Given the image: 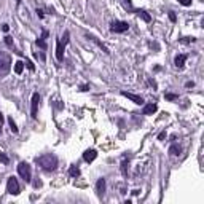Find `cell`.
<instances>
[{
  "label": "cell",
  "instance_id": "cell-4",
  "mask_svg": "<svg viewBox=\"0 0 204 204\" xmlns=\"http://www.w3.org/2000/svg\"><path fill=\"white\" fill-rule=\"evenodd\" d=\"M128 29H129V24L124 22V21H115V22H112V26H110V30H112V32H115V34H123V32H126Z\"/></svg>",
  "mask_w": 204,
  "mask_h": 204
},
{
  "label": "cell",
  "instance_id": "cell-9",
  "mask_svg": "<svg viewBox=\"0 0 204 204\" xmlns=\"http://www.w3.org/2000/svg\"><path fill=\"white\" fill-rule=\"evenodd\" d=\"M56 58H58V61H59V62H61V61L64 59V45L61 43L59 40H58V42H56Z\"/></svg>",
  "mask_w": 204,
  "mask_h": 204
},
{
  "label": "cell",
  "instance_id": "cell-7",
  "mask_svg": "<svg viewBox=\"0 0 204 204\" xmlns=\"http://www.w3.org/2000/svg\"><path fill=\"white\" fill-rule=\"evenodd\" d=\"M121 96L128 98L129 100H132V102H134V104H137V105H144V98H140V96H137V94L128 93V91H121Z\"/></svg>",
  "mask_w": 204,
  "mask_h": 204
},
{
  "label": "cell",
  "instance_id": "cell-12",
  "mask_svg": "<svg viewBox=\"0 0 204 204\" xmlns=\"http://www.w3.org/2000/svg\"><path fill=\"white\" fill-rule=\"evenodd\" d=\"M185 61H187V54H178V56H176V59H174L176 67L182 69V67H183V64H185Z\"/></svg>",
  "mask_w": 204,
  "mask_h": 204
},
{
  "label": "cell",
  "instance_id": "cell-22",
  "mask_svg": "<svg viewBox=\"0 0 204 204\" xmlns=\"http://www.w3.org/2000/svg\"><path fill=\"white\" fill-rule=\"evenodd\" d=\"M5 43H7L10 48L14 50V43H13V38H11V37H8V35H7V37H5Z\"/></svg>",
  "mask_w": 204,
  "mask_h": 204
},
{
  "label": "cell",
  "instance_id": "cell-33",
  "mask_svg": "<svg viewBox=\"0 0 204 204\" xmlns=\"http://www.w3.org/2000/svg\"><path fill=\"white\" fill-rule=\"evenodd\" d=\"M2 123H3V115L0 113V124H2Z\"/></svg>",
  "mask_w": 204,
  "mask_h": 204
},
{
  "label": "cell",
  "instance_id": "cell-6",
  "mask_svg": "<svg viewBox=\"0 0 204 204\" xmlns=\"http://www.w3.org/2000/svg\"><path fill=\"white\" fill-rule=\"evenodd\" d=\"M38 104H40V94L34 93L32 94V107H30V115H32V118H37V115H38Z\"/></svg>",
  "mask_w": 204,
  "mask_h": 204
},
{
  "label": "cell",
  "instance_id": "cell-11",
  "mask_svg": "<svg viewBox=\"0 0 204 204\" xmlns=\"http://www.w3.org/2000/svg\"><path fill=\"white\" fill-rule=\"evenodd\" d=\"M156 110H158V107H156V104H153V102L144 105V115H153Z\"/></svg>",
  "mask_w": 204,
  "mask_h": 204
},
{
  "label": "cell",
  "instance_id": "cell-3",
  "mask_svg": "<svg viewBox=\"0 0 204 204\" xmlns=\"http://www.w3.org/2000/svg\"><path fill=\"white\" fill-rule=\"evenodd\" d=\"M18 174L21 176L26 182H30V177H32V169H30V166L27 163H19L18 164Z\"/></svg>",
  "mask_w": 204,
  "mask_h": 204
},
{
  "label": "cell",
  "instance_id": "cell-29",
  "mask_svg": "<svg viewBox=\"0 0 204 204\" xmlns=\"http://www.w3.org/2000/svg\"><path fill=\"white\" fill-rule=\"evenodd\" d=\"M35 58H40V61L45 62V54L43 53H35Z\"/></svg>",
  "mask_w": 204,
  "mask_h": 204
},
{
  "label": "cell",
  "instance_id": "cell-30",
  "mask_svg": "<svg viewBox=\"0 0 204 204\" xmlns=\"http://www.w3.org/2000/svg\"><path fill=\"white\" fill-rule=\"evenodd\" d=\"M2 30H3V32H8V30H10L8 24H3V26H2Z\"/></svg>",
  "mask_w": 204,
  "mask_h": 204
},
{
  "label": "cell",
  "instance_id": "cell-32",
  "mask_svg": "<svg viewBox=\"0 0 204 204\" xmlns=\"http://www.w3.org/2000/svg\"><path fill=\"white\" fill-rule=\"evenodd\" d=\"M37 14H38L40 18H43V11H42V10H37Z\"/></svg>",
  "mask_w": 204,
  "mask_h": 204
},
{
  "label": "cell",
  "instance_id": "cell-17",
  "mask_svg": "<svg viewBox=\"0 0 204 204\" xmlns=\"http://www.w3.org/2000/svg\"><path fill=\"white\" fill-rule=\"evenodd\" d=\"M120 3L123 5V8L128 10V11H132V10H134V8H132V2H131V0H120Z\"/></svg>",
  "mask_w": 204,
  "mask_h": 204
},
{
  "label": "cell",
  "instance_id": "cell-24",
  "mask_svg": "<svg viewBox=\"0 0 204 204\" xmlns=\"http://www.w3.org/2000/svg\"><path fill=\"white\" fill-rule=\"evenodd\" d=\"M166 99H167V100H177L178 96H177V94H172V93H167V94H166Z\"/></svg>",
  "mask_w": 204,
  "mask_h": 204
},
{
  "label": "cell",
  "instance_id": "cell-14",
  "mask_svg": "<svg viewBox=\"0 0 204 204\" xmlns=\"http://www.w3.org/2000/svg\"><path fill=\"white\" fill-rule=\"evenodd\" d=\"M88 38H89V40H93V42H94L96 45H98V46H99V48H100L102 51H104V53H110V51H109V48H107V46H105V45L102 43V42H99V40L96 38L94 35H88Z\"/></svg>",
  "mask_w": 204,
  "mask_h": 204
},
{
  "label": "cell",
  "instance_id": "cell-19",
  "mask_svg": "<svg viewBox=\"0 0 204 204\" xmlns=\"http://www.w3.org/2000/svg\"><path fill=\"white\" fill-rule=\"evenodd\" d=\"M8 123H10V129H11L14 134H16V132H18V128H16V123L13 121V118H8Z\"/></svg>",
  "mask_w": 204,
  "mask_h": 204
},
{
  "label": "cell",
  "instance_id": "cell-26",
  "mask_svg": "<svg viewBox=\"0 0 204 204\" xmlns=\"http://www.w3.org/2000/svg\"><path fill=\"white\" fill-rule=\"evenodd\" d=\"M0 161H2L3 164H8V158H7L5 153H0Z\"/></svg>",
  "mask_w": 204,
  "mask_h": 204
},
{
  "label": "cell",
  "instance_id": "cell-1",
  "mask_svg": "<svg viewBox=\"0 0 204 204\" xmlns=\"http://www.w3.org/2000/svg\"><path fill=\"white\" fill-rule=\"evenodd\" d=\"M35 163L45 171H53L58 166V158L48 153V155H43V156H37L35 158Z\"/></svg>",
  "mask_w": 204,
  "mask_h": 204
},
{
  "label": "cell",
  "instance_id": "cell-31",
  "mask_svg": "<svg viewBox=\"0 0 204 204\" xmlns=\"http://www.w3.org/2000/svg\"><path fill=\"white\" fill-rule=\"evenodd\" d=\"M193 86H195V83H193V81H188V83H187V88H193Z\"/></svg>",
  "mask_w": 204,
  "mask_h": 204
},
{
  "label": "cell",
  "instance_id": "cell-18",
  "mask_svg": "<svg viewBox=\"0 0 204 204\" xmlns=\"http://www.w3.org/2000/svg\"><path fill=\"white\" fill-rule=\"evenodd\" d=\"M69 176H70V177H78V176H80V169H78L76 166H72V167L69 169Z\"/></svg>",
  "mask_w": 204,
  "mask_h": 204
},
{
  "label": "cell",
  "instance_id": "cell-13",
  "mask_svg": "<svg viewBox=\"0 0 204 204\" xmlns=\"http://www.w3.org/2000/svg\"><path fill=\"white\" fill-rule=\"evenodd\" d=\"M136 14H137L139 18L144 19L145 22H150V21H152V16H150V14L145 11V10H136Z\"/></svg>",
  "mask_w": 204,
  "mask_h": 204
},
{
  "label": "cell",
  "instance_id": "cell-15",
  "mask_svg": "<svg viewBox=\"0 0 204 204\" xmlns=\"http://www.w3.org/2000/svg\"><path fill=\"white\" fill-rule=\"evenodd\" d=\"M180 152H182V148L178 145H171L169 147V155H172V156H178Z\"/></svg>",
  "mask_w": 204,
  "mask_h": 204
},
{
  "label": "cell",
  "instance_id": "cell-28",
  "mask_svg": "<svg viewBox=\"0 0 204 204\" xmlns=\"http://www.w3.org/2000/svg\"><path fill=\"white\" fill-rule=\"evenodd\" d=\"M169 19H171L172 22H176V21H177V16L174 14V11H169Z\"/></svg>",
  "mask_w": 204,
  "mask_h": 204
},
{
  "label": "cell",
  "instance_id": "cell-16",
  "mask_svg": "<svg viewBox=\"0 0 204 204\" xmlns=\"http://www.w3.org/2000/svg\"><path fill=\"white\" fill-rule=\"evenodd\" d=\"M22 70H24V62L22 61H16L14 62V72L19 75V74H22Z\"/></svg>",
  "mask_w": 204,
  "mask_h": 204
},
{
  "label": "cell",
  "instance_id": "cell-2",
  "mask_svg": "<svg viewBox=\"0 0 204 204\" xmlns=\"http://www.w3.org/2000/svg\"><path fill=\"white\" fill-rule=\"evenodd\" d=\"M11 70V56L7 51L0 50V78L7 76Z\"/></svg>",
  "mask_w": 204,
  "mask_h": 204
},
{
  "label": "cell",
  "instance_id": "cell-20",
  "mask_svg": "<svg viewBox=\"0 0 204 204\" xmlns=\"http://www.w3.org/2000/svg\"><path fill=\"white\" fill-rule=\"evenodd\" d=\"M180 42L182 43H195L196 38L195 37H183V38H180Z\"/></svg>",
  "mask_w": 204,
  "mask_h": 204
},
{
  "label": "cell",
  "instance_id": "cell-25",
  "mask_svg": "<svg viewBox=\"0 0 204 204\" xmlns=\"http://www.w3.org/2000/svg\"><path fill=\"white\" fill-rule=\"evenodd\" d=\"M177 2L180 5H183V7H190L191 5V0H177Z\"/></svg>",
  "mask_w": 204,
  "mask_h": 204
},
{
  "label": "cell",
  "instance_id": "cell-5",
  "mask_svg": "<svg viewBox=\"0 0 204 204\" xmlns=\"http://www.w3.org/2000/svg\"><path fill=\"white\" fill-rule=\"evenodd\" d=\"M7 191L10 195H19V183L16 180V177H10L7 182Z\"/></svg>",
  "mask_w": 204,
  "mask_h": 204
},
{
  "label": "cell",
  "instance_id": "cell-21",
  "mask_svg": "<svg viewBox=\"0 0 204 204\" xmlns=\"http://www.w3.org/2000/svg\"><path fill=\"white\" fill-rule=\"evenodd\" d=\"M37 45H38V46L42 48V50H46V43H45V38H42V37L37 38Z\"/></svg>",
  "mask_w": 204,
  "mask_h": 204
},
{
  "label": "cell",
  "instance_id": "cell-10",
  "mask_svg": "<svg viewBox=\"0 0 204 204\" xmlns=\"http://www.w3.org/2000/svg\"><path fill=\"white\" fill-rule=\"evenodd\" d=\"M96 191H98L99 196H102L105 193V178H99V180L96 182Z\"/></svg>",
  "mask_w": 204,
  "mask_h": 204
},
{
  "label": "cell",
  "instance_id": "cell-27",
  "mask_svg": "<svg viewBox=\"0 0 204 204\" xmlns=\"http://www.w3.org/2000/svg\"><path fill=\"white\" fill-rule=\"evenodd\" d=\"M26 65H27V67H29V70H34V69H35V65H34L32 62H30L29 59H26Z\"/></svg>",
  "mask_w": 204,
  "mask_h": 204
},
{
  "label": "cell",
  "instance_id": "cell-23",
  "mask_svg": "<svg viewBox=\"0 0 204 204\" xmlns=\"http://www.w3.org/2000/svg\"><path fill=\"white\" fill-rule=\"evenodd\" d=\"M69 37H70V34L67 32V30H65V32H64V37H62V42H61V43L64 45V46H65V45L69 43Z\"/></svg>",
  "mask_w": 204,
  "mask_h": 204
},
{
  "label": "cell",
  "instance_id": "cell-8",
  "mask_svg": "<svg viewBox=\"0 0 204 204\" xmlns=\"http://www.w3.org/2000/svg\"><path fill=\"white\" fill-rule=\"evenodd\" d=\"M96 156H98V152H96L94 148L86 150V152L83 153V160H85L86 163H93V161L96 160Z\"/></svg>",
  "mask_w": 204,
  "mask_h": 204
}]
</instances>
